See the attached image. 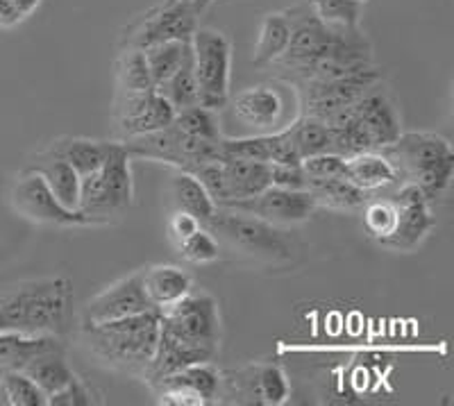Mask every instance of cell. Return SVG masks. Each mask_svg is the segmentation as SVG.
I'll return each instance as SVG.
<instances>
[{
  "label": "cell",
  "mask_w": 454,
  "mask_h": 406,
  "mask_svg": "<svg viewBox=\"0 0 454 406\" xmlns=\"http://www.w3.org/2000/svg\"><path fill=\"white\" fill-rule=\"evenodd\" d=\"M141 282H144V291L153 307L160 311L173 307L193 291L192 277L182 268L168 266V263L141 270Z\"/></svg>",
  "instance_id": "obj_19"
},
{
  "label": "cell",
  "mask_w": 454,
  "mask_h": 406,
  "mask_svg": "<svg viewBox=\"0 0 454 406\" xmlns=\"http://www.w3.org/2000/svg\"><path fill=\"white\" fill-rule=\"evenodd\" d=\"M302 170L311 180H327V177H343L346 170V157H340L336 152H320L311 154L302 160Z\"/></svg>",
  "instance_id": "obj_40"
},
{
  "label": "cell",
  "mask_w": 454,
  "mask_h": 406,
  "mask_svg": "<svg viewBox=\"0 0 454 406\" xmlns=\"http://www.w3.org/2000/svg\"><path fill=\"white\" fill-rule=\"evenodd\" d=\"M189 52H192V39L189 42L186 39H173V42L155 43V46L145 48V64H148L155 89H160L184 64Z\"/></svg>",
  "instance_id": "obj_29"
},
{
  "label": "cell",
  "mask_w": 454,
  "mask_h": 406,
  "mask_svg": "<svg viewBox=\"0 0 454 406\" xmlns=\"http://www.w3.org/2000/svg\"><path fill=\"white\" fill-rule=\"evenodd\" d=\"M221 168L225 177V202L221 207L248 200L270 186V164L266 161L221 157Z\"/></svg>",
  "instance_id": "obj_18"
},
{
  "label": "cell",
  "mask_w": 454,
  "mask_h": 406,
  "mask_svg": "<svg viewBox=\"0 0 454 406\" xmlns=\"http://www.w3.org/2000/svg\"><path fill=\"white\" fill-rule=\"evenodd\" d=\"M73 284L67 277L21 282L0 293V332L23 336H59L67 330Z\"/></svg>",
  "instance_id": "obj_2"
},
{
  "label": "cell",
  "mask_w": 454,
  "mask_h": 406,
  "mask_svg": "<svg viewBox=\"0 0 454 406\" xmlns=\"http://www.w3.org/2000/svg\"><path fill=\"white\" fill-rule=\"evenodd\" d=\"M12 5L16 7V12H19L23 21H26L27 16L35 14L36 7L42 5V0H12Z\"/></svg>",
  "instance_id": "obj_45"
},
{
  "label": "cell",
  "mask_w": 454,
  "mask_h": 406,
  "mask_svg": "<svg viewBox=\"0 0 454 406\" xmlns=\"http://www.w3.org/2000/svg\"><path fill=\"white\" fill-rule=\"evenodd\" d=\"M132 196H135V186H132L129 154L123 144H116L103 166L84 176L80 182L78 211L91 221V225L109 223L129 209Z\"/></svg>",
  "instance_id": "obj_5"
},
{
  "label": "cell",
  "mask_w": 454,
  "mask_h": 406,
  "mask_svg": "<svg viewBox=\"0 0 454 406\" xmlns=\"http://www.w3.org/2000/svg\"><path fill=\"white\" fill-rule=\"evenodd\" d=\"M212 3H214V0H212Z\"/></svg>",
  "instance_id": "obj_47"
},
{
  "label": "cell",
  "mask_w": 454,
  "mask_h": 406,
  "mask_svg": "<svg viewBox=\"0 0 454 406\" xmlns=\"http://www.w3.org/2000/svg\"><path fill=\"white\" fill-rule=\"evenodd\" d=\"M123 145L129 157H148V160L166 161V164L177 166L186 173H192L202 164L221 160V139H196V137L180 132L173 125L160 129V132L125 139Z\"/></svg>",
  "instance_id": "obj_9"
},
{
  "label": "cell",
  "mask_w": 454,
  "mask_h": 406,
  "mask_svg": "<svg viewBox=\"0 0 454 406\" xmlns=\"http://www.w3.org/2000/svg\"><path fill=\"white\" fill-rule=\"evenodd\" d=\"M160 323L157 308L107 323H82V340L93 356L112 368L145 375L160 343Z\"/></svg>",
  "instance_id": "obj_3"
},
{
  "label": "cell",
  "mask_w": 454,
  "mask_h": 406,
  "mask_svg": "<svg viewBox=\"0 0 454 406\" xmlns=\"http://www.w3.org/2000/svg\"><path fill=\"white\" fill-rule=\"evenodd\" d=\"M257 393L266 404H284L289 397V381L278 365H266L257 375Z\"/></svg>",
  "instance_id": "obj_39"
},
{
  "label": "cell",
  "mask_w": 454,
  "mask_h": 406,
  "mask_svg": "<svg viewBox=\"0 0 454 406\" xmlns=\"http://www.w3.org/2000/svg\"><path fill=\"white\" fill-rule=\"evenodd\" d=\"M348 109L371 141V148L377 152H382L387 145H391L403 134L400 132L397 109L393 107V103L384 93L377 91V87L371 89L366 96H362Z\"/></svg>",
  "instance_id": "obj_16"
},
{
  "label": "cell",
  "mask_w": 454,
  "mask_h": 406,
  "mask_svg": "<svg viewBox=\"0 0 454 406\" xmlns=\"http://www.w3.org/2000/svg\"><path fill=\"white\" fill-rule=\"evenodd\" d=\"M380 80H382V73L371 64V66L359 68V71L336 77V80L305 82L302 89H305L307 116L318 121H330L332 116L352 107L362 96L375 89Z\"/></svg>",
  "instance_id": "obj_10"
},
{
  "label": "cell",
  "mask_w": 454,
  "mask_h": 406,
  "mask_svg": "<svg viewBox=\"0 0 454 406\" xmlns=\"http://www.w3.org/2000/svg\"><path fill=\"white\" fill-rule=\"evenodd\" d=\"M198 227H202V225L192 216V214H186V211L177 209L168 221V234H170V238H173V243L177 246V243L184 241L186 237H192Z\"/></svg>",
  "instance_id": "obj_43"
},
{
  "label": "cell",
  "mask_w": 454,
  "mask_h": 406,
  "mask_svg": "<svg viewBox=\"0 0 454 406\" xmlns=\"http://www.w3.org/2000/svg\"><path fill=\"white\" fill-rule=\"evenodd\" d=\"M114 145L116 144L96 139H62L52 144L48 148V152L62 157L67 164H71L75 168V173L82 180L84 176H89V173H93V170L103 166V161L107 160Z\"/></svg>",
  "instance_id": "obj_24"
},
{
  "label": "cell",
  "mask_w": 454,
  "mask_h": 406,
  "mask_svg": "<svg viewBox=\"0 0 454 406\" xmlns=\"http://www.w3.org/2000/svg\"><path fill=\"white\" fill-rule=\"evenodd\" d=\"M157 91L168 100L173 107L180 112V109L193 107L198 105V87H196V75H193V57L189 52V57L184 59L180 68H177L173 75L161 84Z\"/></svg>",
  "instance_id": "obj_34"
},
{
  "label": "cell",
  "mask_w": 454,
  "mask_h": 406,
  "mask_svg": "<svg viewBox=\"0 0 454 406\" xmlns=\"http://www.w3.org/2000/svg\"><path fill=\"white\" fill-rule=\"evenodd\" d=\"M397 225V207L393 202H366L364 205V227L375 241L384 243Z\"/></svg>",
  "instance_id": "obj_37"
},
{
  "label": "cell",
  "mask_w": 454,
  "mask_h": 406,
  "mask_svg": "<svg viewBox=\"0 0 454 406\" xmlns=\"http://www.w3.org/2000/svg\"><path fill=\"white\" fill-rule=\"evenodd\" d=\"M19 23H23V19L12 5V0H0V27H14Z\"/></svg>",
  "instance_id": "obj_44"
},
{
  "label": "cell",
  "mask_w": 454,
  "mask_h": 406,
  "mask_svg": "<svg viewBox=\"0 0 454 406\" xmlns=\"http://www.w3.org/2000/svg\"><path fill=\"white\" fill-rule=\"evenodd\" d=\"M352 3H356V5H366L368 0H352Z\"/></svg>",
  "instance_id": "obj_46"
},
{
  "label": "cell",
  "mask_w": 454,
  "mask_h": 406,
  "mask_svg": "<svg viewBox=\"0 0 454 406\" xmlns=\"http://www.w3.org/2000/svg\"><path fill=\"white\" fill-rule=\"evenodd\" d=\"M343 177H346L348 182H352L356 189L366 191V193L387 189V186L395 184V182L400 180L393 161L388 160L384 152H377V150H371V152H359L355 154V157H348Z\"/></svg>",
  "instance_id": "obj_20"
},
{
  "label": "cell",
  "mask_w": 454,
  "mask_h": 406,
  "mask_svg": "<svg viewBox=\"0 0 454 406\" xmlns=\"http://www.w3.org/2000/svg\"><path fill=\"white\" fill-rule=\"evenodd\" d=\"M214 113L216 112H212V109L193 105V107H186V109H180V112H176V119H173V123L170 125L180 129V132L189 134V137H196V139L218 141L223 139V137Z\"/></svg>",
  "instance_id": "obj_35"
},
{
  "label": "cell",
  "mask_w": 454,
  "mask_h": 406,
  "mask_svg": "<svg viewBox=\"0 0 454 406\" xmlns=\"http://www.w3.org/2000/svg\"><path fill=\"white\" fill-rule=\"evenodd\" d=\"M177 250H180L182 259L192 263H212L221 254L216 237L207 227H198L192 237H186L184 241L177 243Z\"/></svg>",
  "instance_id": "obj_38"
},
{
  "label": "cell",
  "mask_w": 454,
  "mask_h": 406,
  "mask_svg": "<svg viewBox=\"0 0 454 406\" xmlns=\"http://www.w3.org/2000/svg\"><path fill=\"white\" fill-rule=\"evenodd\" d=\"M286 132H289L291 141H294L295 150H298L302 160L311 157V154L330 152V128L323 121L305 116V119H300L294 125H289Z\"/></svg>",
  "instance_id": "obj_31"
},
{
  "label": "cell",
  "mask_w": 454,
  "mask_h": 406,
  "mask_svg": "<svg viewBox=\"0 0 454 406\" xmlns=\"http://www.w3.org/2000/svg\"><path fill=\"white\" fill-rule=\"evenodd\" d=\"M270 186H279V189L291 191L307 189L305 170H302V166L270 164Z\"/></svg>",
  "instance_id": "obj_42"
},
{
  "label": "cell",
  "mask_w": 454,
  "mask_h": 406,
  "mask_svg": "<svg viewBox=\"0 0 454 406\" xmlns=\"http://www.w3.org/2000/svg\"><path fill=\"white\" fill-rule=\"evenodd\" d=\"M212 5V0H164L150 7L123 35V48H145L173 39H192L198 16Z\"/></svg>",
  "instance_id": "obj_8"
},
{
  "label": "cell",
  "mask_w": 454,
  "mask_h": 406,
  "mask_svg": "<svg viewBox=\"0 0 454 406\" xmlns=\"http://www.w3.org/2000/svg\"><path fill=\"white\" fill-rule=\"evenodd\" d=\"M316 200L309 191H291L279 189V186H269L262 193L248 200L232 202L227 207H218V209H234L246 211L253 216L263 218V221L273 223V225H294V223H302L316 211Z\"/></svg>",
  "instance_id": "obj_14"
},
{
  "label": "cell",
  "mask_w": 454,
  "mask_h": 406,
  "mask_svg": "<svg viewBox=\"0 0 454 406\" xmlns=\"http://www.w3.org/2000/svg\"><path fill=\"white\" fill-rule=\"evenodd\" d=\"M202 227H207L227 246L253 257L270 259V262H286L294 257V247L278 225L246 211L216 209V214Z\"/></svg>",
  "instance_id": "obj_6"
},
{
  "label": "cell",
  "mask_w": 454,
  "mask_h": 406,
  "mask_svg": "<svg viewBox=\"0 0 454 406\" xmlns=\"http://www.w3.org/2000/svg\"><path fill=\"white\" fill-rule=\"evenodd\" d=\"M0 402L10 406H46V395L21 371L0 372Z\"/></svg>",
  "instance_id": "obj_33"
},
{
  "label": "cell",
  "mask_w": 454,
  "mask_h": 406,
  "mask_svg": "<svg viewBox=\"0 0 454 406\" xmlns=\"http://www.w3.org/2000/svg\"><path fill=\"white\" fill-rule=\"evenodd\" d=\"M393 202V200H391ZM395 205V202H393ZM397 207V225L391 237L382 243L384 247H393L400 253H407L419 246L425 237H427L432 227L436 225L432 211H429V202H409V205H395Z\"/></svg>",
  "instance_id": "obj_23"
},
{
  "label": "cell",
  "mask_w": 454,
  "mask_h": 406,
  "mask_svg": "<svg viewBox=\"0 0 454 406\" xmlns=\"http://www.w3.org/2000/svg\"><path fill=\"white\" fill-rule=\"evenodd\" d=\"M291 39V21L286 12H275V14H266L259 27L257 46H254V66H273L278 62L282 52L286 51Z\"/></svg>",
  "instance_id": "obj_26"
},
{
  "label": "cell",
  "mask_w": 454,
  "mask_h": 406,
  "mask_svg": "<svg viewBox=\"0 0 454 406\" xmlns=\"http://www.w3.org/2000/svg\"><path fill=\"white\" fill-rule=\"evenodd\" d=\"M170 193H173V200H176L177 209L192 214L200 225H205L218 209L216 202L212 200V196L202 186V182L193 173H186V170H182V173H177L173 177V182H170Z\"/></svg>",
  "instance_id": "obj_27"
},
{
  "label": "cell",
  "mask_w": 454,
  "mask_h": 406,
  "mask_svg": "<svg viewBox=\"0 0 454 406\" xmlns=\"http://www.w3.org/2000/svg\"><path fill=\"white\" fill-rule=\"evenodd\" d=\"M116 80H119V91H150V89H155L144 51L123 48V52L116 59Z\"/></svg>",
  "instance_id": "obj_32"
},
{
  "label": "cell",
  "mask_w": 454,
  "mask_h": 406,
  "mask_svg": "<svg viewBox=\"0 0 454 406\" xmlns=\"http://www.w3.org/2000/svg\"><path fill=\"white\" fill-rule=\"evenodd\" d=\"M177 109L157 89L150 91H119L116 96V128L123 139L160 132L176 119Z\"/></svg>",
  "instance_id": "obj_12"
},
{
  "label": "cell",
  "mask_w": 454,
  "mask_h": 406,
  "mask_svg": "<svg viewBox=\"0 0 454 406\" xmlns=\"http://www.w3.org/2000/svg\"><path fill=\"white\" fill-rule=\"evenodd\" d=\"M10 202L19 216L26 221L36 223V225H51V227H82L91 225L87 216L80 211H71L52 196L48 189L46 180L35 170H27L14 182L10 193Z\"/></svg>",
  "instance_id": "obj_11"
},
{
  "label": "cell",
  "mask_w": 454,
  "mask_h": 406,
  "mask_svg": "<svg viewBox=\"0 0 454 406\" xmlns=\"http://www.w3.org/2000/svg\"><path fill=\"white\" fill-rule=\"evenodd\" d=\"M382 152L393 161L397 176L404 177V182L419 184L429 202L443 196L452 182L454 150L439 134H400Z\"/></svg>",
  "instance_id": "obj_4"
},
{
  "label": "cell",
  "mask_w": 454,
  "mask_h": 406,
  "mask_svg": "<svg viewBox=\"0 0 454 406\" xmlns=\"http://www.w3.org/2000/svg\"><path fill=\"white\" fill-rule=\"evenodd\" d=\"M221 157L270 164V132L243 137V139H221Z\"/></svg>",
  "instance_id": "obj_36"
},
{
  "label": "cell",
  "mask_w": 454,
  "mask_h": 406,
  "mask_svg": "<svg viewBox=\"0 0 454 406\" xmlns=\"http://www.w3.org/2000/svg\"><path fill=\"white\" fill-rule=\"evenodd\" d=\"M59 350H64L59 336H23L14 332H0V372L23 371L36 356Z\"/></svg>",
  "instance_id": "obj_21"
},
{
  "label": "cell",
  "mask_w": 454,
  "mask_h": 406,
  "mask_svg": "<svg viewBox=\"0 0 454 406\" xmlns=\"http://www.w3.org/2000/svg\"><path fill=\"white\" fill-rule=\"evenodd\" d=\"M160 404L168 406H202L218 397L221 375L209 363H193L153 381Z\"/></svg>",
  "instance_id": "obj_13"
},
{
  "label": "cell",
  "mask_w": 454,
  "mask_h": 406,
  "mask_svg": "<svg viewBox=\"0 0 454 406\" xmlns=\"http://www.w3.org/2000/svg\"><path fill=\"white\" fill-rule=\"evenodd\" d=\"M192 57L198 105L212 112H221L230 103L232 43L221 30L196 27L192 35Z\"/></svg>",
  "instance_id": "obj_7"
},
{
  "label": "cell",
  "mask_w": 454,
  "mask_h": 406,
  "mask_svg": "<svg viewBox=\"0 0 454 406\" xmlns=\"http://www.w3.org/2000/svg\"><path fill=\"white\" fill-rule=\"evenodd\" d=\"M30 170L39 173V176L46 180L48 189L52 191V196L57 200L62 202L67 209L78 211L80 207V176L75 173L71 164L62 160V157H57L52 152H43L39 154L35 160V164L30 166Z\"/></svg>",
  "instance_id": "obj_22"
},
{
  "label": "cell",
  "mask_w": 454,
  "mask_h": 406,
  "mask_svg": "<svg viewBox=\"0 0 454 406\" xmlns=\"http://www.w3.org/2000/svg\"><path fill=\"white\" fill-rule=\"evenodd\" d=\"M307 191L314 196L316 205L336 211L364 209L368 202V193L356 189L346 177H327V180H311L307 177Z\"/></svg>",
  "instance_id": "obj_25"
},
{
  "label": "cell",
  "mask_w": 454,
  "mask_h": 406,
  "mask_svg": "<svg viewBox=\"0 0 454 406\" xmlns=\"http://www.w3.org/2000/svg\"><path fill=\"white\" fill-rule=\"evenodd\" d=\"M232 112L241 123L262 129L263 134H269V129L282 123L284 100L279 96V91L262 84V87L246 89V91L239 93L232 103Z\"/></svg>",
  "instance_id": "obj_17"
},
{
  "label": "cell",
  "mask_w": 454,
  "mask_h": 406,
  "mask_svg": "<svg viewBox=\"0 0 454 406\" xmlns=\"http://www.w3.org/2000/svg\"><path fill=\"white\" fill-rule=\"evenodd\" d=\"M221 345V314L218 302L207 293H189L173 307L161 311L160 343L145 379L176 372L193 363H209Z\"/></svg>",
  "instance_id": "obj_1"
},
{
  "label": "cell",
  "mask_w": 454,
  "mask_h": 406,
  "mask_svg": "<svg viewBox=\"0 0 454 406\" xmlns=\"http://www.w3.org/2000/svg\"><path fill=\"white\" fill-rule=\"evenodd\" d=\"M48 406H87L91 404V395H89L87 386L78 379V375L73 377L62 391L52 393L46 397Z\"/></svg>",
  "instance_id": "obj_41"
},
{
  "label": "cell",
  "mask_w": 454,
  "mask_h": 406,
  "mask_svg": "<svg viewBox=\"0 0 454 406\" xmlns=\"http://www.w3.org/2000/svg\"><path fill=\"white\" fill-rule=\"evenodd\" d=\"M309 10L325 27L334 32H355L359 30L362 7L352 0H307Z\"/></svg>",
  "instance_id": "obj_30"
},
{
  "label": "cell",
  "mask_w": 454,
  "mask_h": 406,
  "mask_svg": "<svg viewBox=\"0 0 454 406\" xmlns=\"http://www.w3.org/2000/svg\"><path fill=\"white\" fill-rule=\"evenodd\" d=\"M153 302L148 300L144 291V282H141V270L129 277L119 279L116 284L107 286L103 293L91 298L84 307L82 323L96 324L107 323V320L128 318V316L144 314V311H153ZM160 311V308H157Z\"/></svg>",
  "instance_id": "obj_15"
},
{
  "label": "cell",
  "mask_w": 454,
  "mask_h": 406,
  "mask_svg": "<svg viewBox=\"0 0 454 406\" xmlns=\"http://www.w3.org/2000/svg\"><path fill=\"white\" fill-rule=\"evenodd\" d=\"M21 372H26L46 397L57 391H62L64 386L75 377V372L68 368L67 359H64V350L46 352V355L36 356Z\"/></svg>",
  "instance_id": "obj_28"
}]
</instances>
